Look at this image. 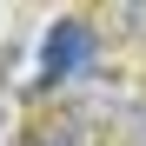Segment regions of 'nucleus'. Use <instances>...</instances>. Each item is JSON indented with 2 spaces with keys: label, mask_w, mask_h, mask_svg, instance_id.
Instances as JSON below:
<instances>
[{
  "label": "nucleus",
  "mask_w": 146,
  "mask_h": 146,
  "mask_svg": "<svg viewBox=\"0 0 146 146\" xmlns=\"http://www.w3.org/2000/svg\"><path fill=\"white\" fill-rule=\"evenodd\" d=\"M86 60H93V33L80 27V20H60V27L46 33V53H40V86L66 80V73L86 66Z\"/></svg>",
  "instance_id": "1"
},
{
  "label": "nucleus",
  "mask_w": 146,
  "mask_h": 146,
  "mask_svg": "<svg viewBox=\"0 0 146 146\" xmlns=\"http://www.w3.org/2000/svg\"><path fill=\"white\" fill-rule=\"evenodd\" d=\"M119 146H146V100H133L119 113Z\"/></svg>",
  "instance_id": "2"
},
{
  "label": "nucleus",
  "mask_w": 146,
  "mask_h": 146,
  "mask_svg": "<svg viewBox=\"0 0 146 146\" xmlns=\"http://www.w3.org/2000/svg\"><path fill=\"white\" fill-rule=\"evenodd\" d=\"M119 33H146V7H119V13H106Z\"/></svg>",
  "instance_id": "3"
},
{
  "label": "nucleus",
  "mask_w": 146,
  "mask_h": 146,
  "mask_svg": "<svg viewBox=\"0 0 146 146\" xmlns=\"http://www.w3.org/2000/svg\"><path fill=\"white\" fill-rule=\"evenodd\" d=\"M0 119H7V100H0Z\"/></svg>",
  "instance_id": "4"
}]
</instances>
